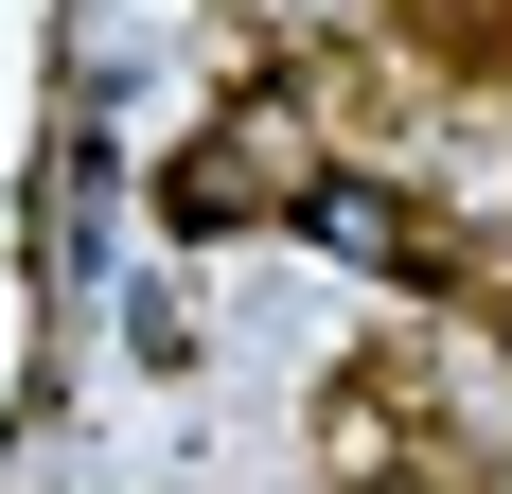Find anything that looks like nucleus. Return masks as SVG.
I'll use <instances>...</instances> for the list:
<instances>
[{"instance_id":"1","label":"nucleus","mask_w":512,"mask_h":494,"mask_svg":"<svg viewBox=\"0 0 512 494\" xmlns=\"http://www.w3.org/2000/svg\"><path fill=\"white\" fill-rule=\"evenodd\" d=\"M301 212L336 265H371V283H460V212H424V195H389V177H301Z\"/></svg>"},{"instance_id":"2","label":"nucleus","mask_w":512,"mask_h":494,"mask_svg":"<svg viewBox=\"0 0 512 494\" xmlns=\"http://www.w3.org/2000/svg\"><path fill=\"white\" fill-rule=\"evenodd\" d=\"M318 459H336V494H407L424 477V371H336Z\"/></svg>"},{"instance_id":"3","label":"nucleus","mask_w":512,"mask_h":494,"mask_svg":"<svg viewBox=\"0 0 512 494\" xmlns=\"http://www.w3.org/2000/svg\"><path fill=\"white\" fill-rule=\"evenodd\" d=\"M495 494H512V477H495Z\"/></svg>"}]
</instances>
